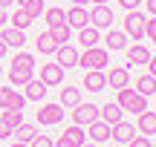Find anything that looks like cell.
Here are the masks:
<instances>
[{"instance_id": "6da1fadb", "label": "cell", "mask_w": 156, "mask_h": 147, "mask_svg": "<svg viewBox=\"0 0 156 147\" xmlns=\"http://www.w3.org/2000/svg\"><path fill=\"white\" fill-rule=\"evenodd\" d=\"M116 104L122 107V113H136V115L147 110V98H145V95H139L136 90H130V87L119 90V98H116Z\"/></svg>"}, {"instance_id": "7a4b0ae2", "label": "cell", "mask_w": 156, "mask_h": 147, "mask_svg": "<svg viewBox=\"0 0 156 147\" xmlns=\"http://www.w3.org/2000/svg\"><path fill=\"white\" fill-rule=\"evenodd\" d=\"M110 63V52L101 49V46H90L84 49V55H78V67L87 72V69H104Z\"/></svg>"}, {"instance_id": "3957f363", "label": "cell", "mask_w": 156, "mask_h": 147, "mask_svg": "<svg viewBox=\"0 0 156 147\" xmlns=\"http://www.w3.org/2000/svg\"><path fill=\"white\" fill-rule=\"evenodd\" d=\"M124 35H130L133 40H142L145 38V15L139 9H130L127 17H124Z\"/></svg>"}, {"instance_id": "277c9868", "label": "cell", "mask_w": 156, "mask_h": 147, "mask_svg": "<svg viewBox=\"0 0 156 147\" xmlns=\"http://www.w3.org/2000/svg\"><path fill=\"white\" fill-rule=\"evenodd\" d=\"M26 98L15 90V87H3L0 84V110H23Z\"/></svg>"}, {"instance_id": "5b68a950", "label": "cell", "mask_w": 156, "mask_h": 147, "mask_svg": "<svg viewBox=\"0 0 156 147\" xmlns=\"http://www.w3.org/2000/svg\"><path fill=\"white\" fill-rule=\"evenodd\" d=\"M64 121V107L61 104H44V107L38 110V124L44 127H55Z\"/></svg>"}, {"instance_id": "8992f818", "label": "cell", "mask_w": 156, "mask_h": 147, "mask_svg": "<svg viewBox=\"0 0 156 147\" xmlns=\"http://www.w3.org/2000/svg\"><path fill=\"white\" fill-rule=\"evenodd\" d=\"M98 118V107L95 104H75L73 107V124H78V127H87L90 121H95Z\"/></svg>"}, {"instance_id": "52a82bcc", "label": "cell", "mask_w": 156, "mask_h": 147, "mask_svg": "<svg viewBox=\"0 0 156 147\" xmlns=\"http://www.w3.org/2000/svg\"><path fill=\"white\" fill-rule=\"evenodd\" d=\"M90 26H95V29H110L113 26V9L110 6H93L90 9Z\"/></svg>"}, {"instance_id": "ba28073f", "label": "cell", "mask_w": 156, "mask_h": 147, "mask_svg": "<svg viewBox=\"0 0 156 147\" xmlns=\"http://www.w3.org/2000/svg\"><path fill=\"white\" fill-rule=\"evenodd\" d=\"M64 20H67L69 29H84V26H90V12H87V6H73L69 12H64Z\"/></svg>"}, {"instance_id": "9c48e42d", "label": "cell", "mask_w": 156, "mask_h": 147, "mask_svg": "<svg viewBox=\"0 0 156 147\" xmlns=\"http://www.w3.org/2000/svg\"><path fill=\"white\" fill-rule=\"evenodd\" d=\"M41 81L46 87H61L64 84V67L61 63H44L41 67Z\"/></svg>"}, {"instance_id": "30bf717a", "label": "cell", "mask_w": 156, "mask_h": 147, "mask_svg": "<svg viewBox=\"0 0 156 147\" xmlns=\"http://www.w3.org/2000/svg\"><path fill=\"white\" fill-rule=\"evenodd\" d=\"M55 63H61L64 69H69V67H78V49L73 43H64V46H58L55 49Z\"/></svg>"}, {"instance_id": "8fae6325", "label": "cell", "mask_w": 156, "mask_h": 147, "mask_svg": "<svg viewBox=\"0 0 156 147\" xmlns=\"http://www.w3.org/2000/svg\"><path fill=\"white\" fill-rule=\"evenodd\" d=\"M84 87H87L90 92H101L107 87V72L104 69H87V72H84Z\"/></svg>"}, {"instance_id": "7c38bea8", "label": "cell", "mask_w": 156, "mask_h": 147, "mask_svg": "<svg viewBox=\"0 0 156 147\" xmlns=\"http://www.w3.org/2000/svg\"><path fill=\"white\" fill-rule=\"evenodd\" d=\"M107 87H113V90H124V87H130V72L127 67H113L110 75H107Z\"/></svg>"}, {"instance_id": "4fadbf2b", "label": "cell", "mask_w": 156, "mask_h": 147, "mask_svg": "<svg viewBox=\"0 0 156 147\" xmlns=\"http://www.w3.org/2000/svg\"><path fill=\"white\" fill-rule=\"evenodd\" d=\"M133 124H130V121H119V124H113L110 127V138H113V142H116V144H127L130 142V138H133Z\"/></svg>"}, {"instance_id": "5bb4252c", "label": "cell", "mask_w": 156, "mask_h": 147, "mask_svg": "<svg viewBox=\"0 0 156 147\" xmlns=\"http://www.w3.org/2000/svg\"><path fill=\"white\" fill-rule=\"evenodd\" d=\"M35 69L32 67H17V63H12L9 67V81H12V87H26L29 81L35 78Z\"/></svg>"}, {"instance_id": "9a60e30c", "label": "cell", "mask_w": 156, "mask_h": 147, "mask_svg": "<svg viewBox=\"0 0 156 147\" xmlns=\"http://www.w3.org/2000/svg\"><path fill=\"white\" fill-rule=\"evenodd\" d=\"M87 136L93 138L95 144H101V142H110V124H104L101 118L90 121V124H87Z\"/></svg>"}, {"instance_id": "2e32d148", "label": "cell", "mask_w": 156, "mask_h": 147, "mask_svg": "<svg viewBox=\"0 0 156 147\" xmlns=\"http://www.w3.org/2000/svg\"><path fill=\"white\" fill-rule=\"evenodd\" d=\"M0 40H3L6 46H15V49H20V46L26 43L23 29H15V26H3V29H0Z\"/></svg>"}, {"instance_id": "e0dca14e", "label": "cell", "mask_w": 156, "mask_h": 147, "mask_svg": "<svg viewBox=\"0 0 156 147\" xmlns=\"http://www.w3.org/2000/svg\"><path fill=\"white\" fill-rule=\"evenodd\" d=\"M98 118L104 121V124H119V121H122V107H119L116 101H107L104 107H98Z\"/></svg>"}, {"instance_id": "ac0fdd59", "label": "cell", "mask_w": 156, "mask_h": 147, "mask_svg": "<svg viewBox=\"0 0 156 147\" xmlns=\"http://www.w3.org/2000/svg\"><path fill=\"white\" fill-rule=\"evenodd\" d=\"M136 130H139L142 136H147V138H151L153 133H156V113H153V110H145V113H139Z\"/></svg>"}, {"instance_id": "d6986e66", "label": "cell", "mask_w": 156, "mask_h": 147, "mask_svg": "<svg viewBox=\"0 0 156 147\" xmlns=\"http://www.w3.org/2000/svg\"><path fill=\"white\" fill-rule=\"evenodd\" d=\"M35 46H38V52H41V55H55V49H58V40L52 38V32L46 29V32H41L38 38H35Z\"/></svg>"}, {"instance_id": "ffe728a7", "label": "cell", "mask_w": 156, "mask_h": 147, "mask_svg": "<svg viewBox=\"0 0 156 147\" xmlns=\"http://www.w3.org/2000/svg\"><path fill=\"white\" fill-rule=\"evenodd\" d=\"M147 61H151V52H147V46H142V43L127 46V63H130V67H139V63H147Z\"/></svg>"}, {"instance_id": "44dd1931", "label": "cell", "mask_w": 156, "mask_h": 147, "mask_svg": "<svg viewBox=\"0 0 156 147\" xmlns=\"http://www.w3.org/2000/svg\"><path fill=\"white\" fill-rule=\"evenodd\" d=\"M46 95V84L41 78H32L26 84V92H23V98H26V101H41V98Z\"/></svg>"}, {"instance_id": "7402d4cb", "label": "cell", "mask_w": 156, "mask_h": 147, "mask_svg": "<svg viewBox=\"0 0 156 147\" xmlns=\"http://www.w3.org/2000/svg\"><path fill=\"white\" fill-rule=\"evenodd\" d=\"M104 43H107V52L124 49V43H127V35H124V32H116V29H107V35H104Z\"/></svg>"}, {"instance_id": "603a6c76", "label": "cell", "mask_w": 156, "mask_h": 147, "mask_svg": "<svg viewBox=\"0 0 156 147\" xmlns=\"http://www.w3.org/2000/svg\"><path fill=\"white\" fill-rule=\"evenodd\" d=\"M75 104H81V90L78 87H61V107H75Z\"/></svg>"}, {"instance_id": "cb8c5ba5", "label": "cell", "mask_w": 156, "mask_h": 147, "mask_svg": "<svg viewBox=\"0 0 156 147\" xmlns=\"http://www.w3.org/2000/svg\"><path fill=\"white\" fill-rule=\"evenodd\" d=\"M64 138H67L73 147H81V144H87V133H84V127H78V124H73V127H67L64 130Z\"/></svg>"}, {"instance_id": "d4e9b609", "label": "cell", "mask_w": 156, "mask_h": 147, "mask_svg": "<svg viewBox=\"0 0 156 147\" xmlns=\"http://www.w3.org/2000/svg\"><path fill=\"white\" fill-rule=\"evenodd\" d=\"M78 40H81L84 49L95 46V43H98V29H95V26H84V29H78Z\"/></svg>"}, {"instance_id": "484cf974", "label": "cell", "mask_w": 156, "mask_h": 147, "mask_svg": "<svg viewBox=\"0 0 156 147\" xmlns=\"http://www.w3.org/2000/svg\"><path fill=\"white\" fill-rule=\"evenodd\" d=\"M136 92H139V95H156V78L153 75H142L139 81H136Z\"/></svg>"}, {"instance_id": "4316f807", "label": "cell", "mask_w": 156, "mask_h": 147, "mask_svg": "<svg viewBox=\"0 0 156 147\" xmlns=\"http://www.w3.org/2000/svg\"><path fill=\"white\" fill-rule=\"evenodd\" d=\"M12 136H17V142H20V144H29L35 136H38V127H35V124H26V121H23V124L17 127Z\"/></svg>"}, {"instance_id": "83f0119b", "label": "cell", "mask_w": 156, "mask_h": 147, "mask_svg": "<svg viewBox=\"0 0 156 147\" xmlns=\"http://www.w3.org/2000/svg\"><path fill=\"white\" fill-rule=\"evenodd\" d=\"M44 20H46V26H49V29L61 26V23H64V9H58V6H52V9H44Z\"/></svg>"}, {"instance_id": "f1b7e54d", "label": "cell", "mask_w": 156, "mask_h": 147, "mask_svg": "<svg viewBox=\"0 0 156 147\" xmlns=\"http://www.w3.org/2000/svg\"><path fill=\"white\" fill-rule=\"evenodd\" d=\"M3 121L12 127V133L23 124V110H3Z\"/></svg>"}, {"instance_id": "f546056e", "label": "cell", "mask_w": 156, "mask_h": 147, "mask_svg": "<svg viewBox=\"0 0 156 147\" xmlns=\"http://www.w3.org/2000/svg\"><path fill=\"white\" fill-rule=\"evenodd\" d=\"M20 9H23V12H26V15L35 20V17H41V15H44V9H46V6H44V0H26Z\"/></svg>"}, {"instance_id": "4dcf8cb0", "label": "cell", "mask_w": 156, "mask_h": 147, "mask_svg": "<svg viewBox=\"0 0 156 147\" xmlns=\"http://www.w3.org/2000/svg\"><path fill=\"white\" fill-rule=\"evenodd\" d=\"M9 20H12V26H15V29H26L29 23H32V17H29L26 12L17 6V12H15V15H9Z\"/></svg>"}, {"instance_id": "1f68e13d", "label": "cell", "mask_w": 156, "mask_h": 147, "mask_svg": "<svg viewBox=\"0 0 156 147\" xmlns=\"http://www.w3.org/2000/svg\"><path fill=\"white\" fill-rule=\"evenodd\" d=\"M49 32H52V38L58 40V46H64V43H67V40H69V35H73V29H69V26H67V20H64L61 26L49 29Z\"/></svg>"}, {"instance_id": "d6a6232c", "label": "cell", "mask_w": 156, "mask_h": 147, "mask_svg": "<svg viewBox=\"0 0 156 147\" xmlns=\"http://www.w3.org/2000/svg\"><path fill=\"white\" fill-rule=\"evenodd\" d=\"M12 63H17V67H32L35 69V58L29 55V52H17V55L12 58Z\"/></svg>"}, {"instance_id": "836d02e7", "label": "cell", "mask_w": 156, "mask_h": 147, "mask_svg": "<svg viewBox=\"0 0 156 147\" xmlns=\"http://www.w3.org/2000/svg\"><path fill=\"white\" fill-rule=\"evenodd\" d=\"M145 38H151L153 43H156V17H145Z\"/></svg>"}, {"instance_id": "e575fe53", "label": "cell", "mask_w": 156, "mask_h": 147, "mask_svg": "<svg viewBox=\"0 0 156 147\" xmlns=\"http://www.w3.org/2000/svg\"><path fill=\"white\" fill-rule=\"evenodd\" d=\"M29 147H52V138H49V136H44V133H38V136L29 142Z\"/></svg>"}, {"instance_id": "d590c367", "label": "cell", "mask_w": 156, "mask_h": 147, "mask_svg": "<svg viewBox=\"0 0 156 147\" xmlns=\"http://www.w3.org/2000/svg\"><path fill=\"white\" fill-rule=\"evenodd\" d=\"M127 147H153V142H151L147 136H133V138L127 142Z\"/></svg>"}, {"instance_id": "8d00e7d4", "label": "cell", "mask_w": 156, "mask_h": 147, "mask_svg": "<svg viewBox=\"0 0 156 147\" xmlns=\"http://www.w3.org/2000/svg\"><path fill=\"white\" fill-rule=\"evenodd\" d=\"M3 138H12V127L6 124V121H3V115H0V142H3Z\"/></svg>"}, {"instance_id": "74e56055", "label": "cell", "mask_w": 156, "mask_h": 147, "mask_svg": "<svg viewBox=\"0 0 156 147\" xmlns=\"http://www.w3.org/2000/svg\"><path fill=\"white\" fill-rule=\"evenodd\" d=\"M119 3H122L124 9L130 12V9H139V3H142V0H119Z\"/></svg>"}, {"instance_id": "f35d334b", "label": "cell", "mask_w": 156, "mask_h": 147, "mask_svg": "<svg viewBox=\"0 0 156 147\" xmlns=\"http://www.w3.org/2000/svg\"><path fill=\"white\" fill-rule=\"evenodd\" d=\"M52 147H73V144H69V142H67V138H64V136H61V138H58V142H52Z\"/></svg>"}, {"instance_id": "ab89813d", "label": "cell", "mask_w": 156, "mask_h": 147, "mask_svg": "<svg viewBox=\"0 0 156 147\" xmlns=\"http://www.w3.org/2000/svg\"><path fill=\"white\" fill-rule=\"evenodd\" d=\"M147 69H151L147 75H153V78H156V58H151V61H147Z\"/></svg>"}, {"instance_id": "60d3db41", "label": "cell", "mask_w": 156, "mask_h": 147, "mask_svg": "<svg viewBox=\"0 0 156 147\" xmlns=\"http://www.w3.org/2000/svg\"><path fill=\"white\" fill-rule=\"evenodd\" d=\"M6 23H9V15H6V9H0V29H3Z\"/></svg>"}, {"instance_id": "b9f144b4", "label": "cell", "mask_w": 156, "mask_h": 147, "mask_svg": "<svg viewBox=\"0 0 156 147\" xmlns=\"http://www.w3.org/2000/svg\"><path fill=\"white\" fill-rule=\"evenodd\" d=\"M147 12H151V15L156 17V0H147Z\"/></svg>"}, {"instance_id": "7bdbcfd3", "label": "cell", "mask_w": 156, "mask_h": 147, "mask_svg": "<svg viewBox=\"0 0 156 147\" xmlns=\"http://www.w3.org/2000/svg\"><path fill=\"white\" fill-rule=\"evenodd\" d=\"M6 49H9V46H6V43H3V40H0V58H3V55H6Z\"/></svg>"}, {"instance_id": "ee69618b", "label": "cell", "mask_w": 156, "mask_h": 147, "mask_svg": "<svg viewBox=\"0 0 156 147\" xmlns=\"http://www.w3.org/2000/svg\"><path fill=\"white\" fill-rule=\"evenodd\" d=\"M93 6H104V3H110V0H90Z\"/></svg>"}, {"instance_id": "f6af8a7d", "label": "cell", "mask_w": 156, "mask_h": 147, "mask_svg": "<svg viewBox=\"0 0 156 147\" xmlns=\"http://www.w3.org/2000/svg\"><path fill=\"white\" fill-rule=\"evenodd\" d=\"M15 0H0V9H6V6H12Z\"/></svg>"}, {"instance_id": "bcb514c9", "label": "cell", "mask_w": 156, "mask_h": 147, "mask_svg": "<svg viewBox=\"0 0 156 147\" xmlns=\"http://www.w3.org/2000/svg\"><path fill=\"white\" fill-rule=\"evenodd\" d=\"M90 0H73V6H87Z\"/></svg>"}, {"instance_id": "7dc6e473", "label": "cell", "mask_w": 156, "mask_h": 147, "mask_svg": "<svg viewBox=\"0 0 156 147\" xmlns=\"http://www.w3.org/2000/svg\"><path fill=\"white\" fill-rule=\"evenodd\" d=\"M9 147H29V144H20V142H15V144H9Z\"/></svg>"}, {"instance_id": "c3c4849f", "label": "cell", "mask_w": 156, "mask_h": 147, "mask_svg": "<svg viewBox=\"0 0 156 147\" xmlns=\"http://www.w3.org/2000/svg\"><path fill=\"white\" fill-rule=\"evenodd\" d=\"M15 3H17V6H23V3H26V0H15Z\"/></svg>"}, {"instance_id": "681fc988", "label": "cell", "mask_w": 156, "mask_h": 147, "mask_svg": "<svg viewBox=\"0 0 156 147\" xmlns=\"http://www.w3.org/2000/svg\"><path fill=\"white\" fill-rule=\"evenodd\" d=\"M81 147H95V144H81Z\"/></svg>"}, {"instance_id": "f907efd6", "label": "cell", "mask_w": 156, "mask_h": 147, "mask_svg": "<svg viewBox=\"0 0 156 147\" xmlns=\"http://www.w3.org/2000/svg\"><path fill=\"white\" fill-rule=\"evenodd\" d=\"M0 72H3V63H0Z\"/></svg>"}, {"instance_id": "816d5d0a", "label": "cell", "mask_w": 156, "mask_h": 147, "mask_svg": "<svg viewBox=\"0 0 156 147\" xmlns=\"http://www.w3.org/2000/svg\"><path fill=\"white\" fill-rule=\"evenodd\" d=\"M153 147H156V144H153Z\"/></svg>"}]
</instances>
